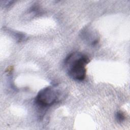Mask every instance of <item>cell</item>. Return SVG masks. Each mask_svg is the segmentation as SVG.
<instances>
[{
    "mask_svg": "<svg viewBox=\"0 0 130 130\" xmlns=\"http://www.w3.org/2000/svg\"><path fill=\"white\" fill-rule=\"evenodd\" d=\"M89 57L81 52H73L64 60V66L69 77L76 81H82L86 77V66Z\"/></svg>",
    "mask_w": 130,
    "mask_h": 130,
    "instance_id": "cell-1",
    "label": "cell"
},
{
    "mask_svg": "<svg viewBox=\"0 0 130 130\" xmlns=\"http://www.w3.org/2000/svg\"><path fill=\"white\" fill-rule=\"evenodd\" d=\"M59 96V91L55 86H49L44 88L38 92L35 98V102L41 107H47L57 102Z\"/></svg>",
    "mask_w": 130,
    "mask_h": 130,
    "instance_id": "cell-2",
    "label": "cell"
},
{
    "mask_svg": "<svg viewBox=\"0 0 130 130\" xmlns=\"http://www.w3.org/2000/svg\"><path fill=\"white\" fill-rule=\"evenodd\" d=\"M81 34L82 37H83V39L90 45L95 46L99 41V37H98L96 34L92 30L89 29L88 28L84 29Z\"/></svg>",
    "mask_w": 130,
    "mask_h": 130,
    "instance_id": "cell-3",
    "label": "cell"
},
{
    "mask_svg": "<svg viewBox=\"0 0 130 130\" xmlns=\"http://www.w3.org/2000/svg\"><path fill=\"white\" fill-rule=\"evenodd\" d=\"M116 119L117 122H121L125 119V115L122 112H117L116 114Z\"/></svg>",
    "mask_w": 130,
    "mask_h": 130,
    "instance_id": "cell-4",
    "label": "cell"
}]
</instances>
